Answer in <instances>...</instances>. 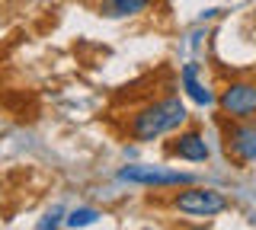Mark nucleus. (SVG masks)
I'll return each mask as SVG.
<instances>
[{
  "instance_id": "nucleus-7",
  "label": "nucleus",
  "mask_w": 256,
  "mask_h": 230,
  "mask_svg": "<svg viewBox=\"0 0 256 230\" xmlns=\"http://www.w3.org/2000/svg\"><path fill=\"white\" fill-rule=\"evenodd\" d=\"M180 83H182V90H186V96L196 102V106H214V93L208 90V86L198 80V64L196 61H189V64H182L180 70Z\"/></svg>"
},
{
  "instance_id": "nucleus-6",
  "label": "nucleus",
  "mask_w": 256,
  "mask_h": 230,
  "mask_svg": "<svg viewBox=\"0 0 256 230\" xmlns=\"http://www.w3.org/2000/svg\"><path fill=\"white\" fill-rule=\"evenodd\" d=\"M170 154L180 157V160H189V163H205L208 160V144H205L202 131L189 128V131L176 134L170 141Z\"/></svg>"
},
{
  "instance_id": "nucleus-4",
  "label": "nucleus",
  "mask_w": 256,
  "mask_h": 230,
  "mask_svg": "<svg viewBox=\"0 0 256 230\" xmlns=\"http://www.w3.org/2000/svg\"><path fill=\"white\" fill-rule=\"evenodd\" d=\"M118 179L122 182H132V186H154V189H170V186H189L196 182V176L189 173H180V170H160V166H122L118 170Z\"/></svg>"
},
{
  "instance_id": "nucleus-3",
  "label": "nucleus",
  "mask_w": 256,
  "mask_h": 230,
  "mask_svg": "<svg viewBox=\"0 0 256 230\" xmlns=\"http://www.w3.org/2000/svg\"><path fill=\"white\" fill-rule=\"evenodd\" d=\"M218 109L230 122L256 115V83L253 80H230L218 96Z\"/></svg>"
},
{
  "instance_id": "nucleus-1",
  "label": "nucleus",
  "mask_w": 256,
  "mask_h": 230,
  "mask_svg": "<svg viewBox=\"0 0 256 230\" xmlns=\"http://www.w3.org/2000/svg\"><path fill=\"white\" fill-rule=\"evenodd\" d=\"M186 106H182L180 96H166V99H157V102H148L144 109L132 115L128 122V131H132L134 141H157L164 134L176 131L180 125H186Z\"/></svg>"
},
{
  "instance_id": "nucleus-5",
  "label": "nucleus",
  "mask_w": 256,
  "mask_h": 230,
  "mask_svg": "<svg viewBox=\"0 0 256 230\" xmlns=\"http://www.w3.org/2000/svg\"><path fill=\"white\" fill-rule=\"evenodd\" d=\"M224 150H228L240 166L256 163V115L237 118V122L224 131Z\"/></svg>"
},
{
  "instance_id": "nucleus-2",
  "label": "nucleus",
  "mask_w": 256,
  "mask_h": 230,
  "mask_svg": "<svg viewBox=\"0 0 256 230\" xmlns=\"http://www.w3.org/2000/svg\"><path fill=\"white\" fill-rule=\"evenodd\" d=\"M228 195L218 192V189H208V186H192L176 192L170 198V208L180 214H189V218H218V214L228 211Z\"/></svg>"
},
{
  "instance_id": "nucleus-10",
  "label": "nucleus",
  "mask_w": 256,
  "mask_h": 230,
  "mask_svg": "<svg viewBox=\"0 0 256 230\" xmlns=\"http://www.w3.org/2000/svg\"><path fill=\"white\" fill-rule=\"evenodd\" d=\"M58 218H61V208H54V211H52V214H48V218H45V221H38V227H42V230H45V227H58V224H61V221H58Z\"/></svg>"
},
{
  "instance_id": "nucleus-8",
  "label": "nucleus",
  "mask_w": 256,
  "mask_h": 230,
  "mask_svg": "<svg viewBox=\"0 0 256 230\" xmlns=\"http://www.w3.org/2000/svg\"><path fill=\"white\" fill-rule=\"evenodd\" d=\"M150 6V0H106L109 16H138Z\"/></svg>"
},
{
  "instance_id": "nucleus-9",
  "label": "nucleus",
  "mask_w": 256,
  "mask_h": 230,
  "mask_svg": "<svg viewBox=\"0 0 256 230\" xmlns=\"http://www.w3.org/2000/svg\"><path fill=\"white\" fill-rule=\"evenodd\" d=\"M96 221H100V211L96 208H74L68 218H64V224L68 227H90Z\"/></svg>"
}]
</instances>
